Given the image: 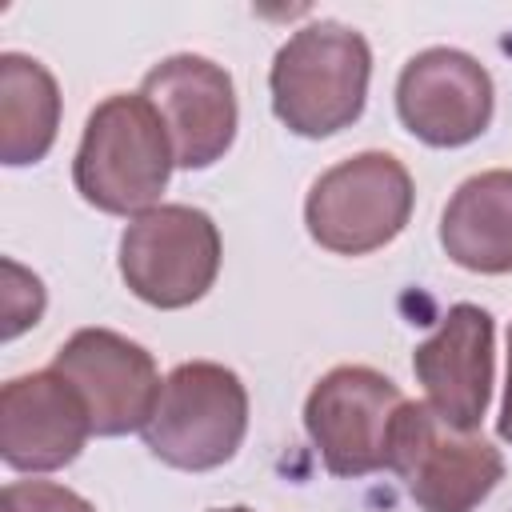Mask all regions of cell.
<instances>
[{
  "label": "cell",
  "mask_w": 512,
  "mask_h": 512,
  "mask_svg": "<svg viewBox=\"0 0 512 512\" xmlns=\"http://www.w3.org/2000/svg\"><path fill=\"white\" fill-rule=\"evenodd\" d=\"M368 80V40L340 20H312L296 28L272 56V112L288 132L304 140H324L364 116Z\"/></svg>",
  "instance_id": "6da1fadb"
},
{
  "label": "cell",
  "mask_w": 512,
  "mask_h": 512,
  "mask_svg": "<svg viewBox=\"0 0 512 512\" xmlns=\"http://www.w3.org/2000/svg\"><path fill=\"white\" fill-rule=\"evenodd\" d=\"M172 168L176 156L156 108L140 92H112L84 120L72 184L84 204L136 220L156 208Z\"/></svg>",
  "instance_id": "7a4b0ae2"
},
{
  "label": "cell",
  "mask_w": 512,
  "mask_h": 512,
  "mask_svg": "<svg viewBox=\"0 0 512 512\" xmlns=\"http://www.w3.org/2000/svg\"><path fill=\"white\" fill-rule=\"evenodd\" d=\"M248 432V388L216 360H188L164 376L144 424L148 452L180 472H212L236 456Z\"/></svg>",
  "instance_id": "3957f363"
},
{
  "label": "cell",
  "mask_w": 512,
  "mask_h": 512,
  "mask_svg": "<svg viewBox=\"0 0 512 512\" xmlns=\"http://www.w3.org/2000/svg\"><path fill=\"white\" fill-rule=\"evenodd\" d=\"M416 188L392 152H356L320 172L304 200L308 236L336 256H368L412 220Z\"/></svg>",
  "instance_id": "277c9868"
},
{
  "label": "cell",
  "mask_w": 512,
  "mask_h": 512,
  "mask_svg": "<svg viewBox=\"0 0 512 512\" xmlns=\"http://www.w3.org/2000/svg\"><path fill=\"white\" fill-rule=\"evenodd\" d=\"M220 228L204 208L156 204L120 236V276L152 308L176 312L208 296L220 272Z\"/></svg>",
  "instance_id": "5b68a950"
},
{
  "label": "cell",
  "mask_w": 512,
  "mask_h": 512,
  "mask_svg": "<svg viewBox=\"0 0 512 512\" xmlns=\"http://www.w3.org/2000/svg\"><path fill=\"white\" fill-rule=\"evenodd\" d=\"M388 468L420 512H472L504 480V456L484 436L460 432L412 400L396 412Z\"/></svg>",
  "instance_id": "8992f818"
},
{
  "label": "cell",
  "mask_w": 512,
  "mask_h": 512,
  "mask_svg": "<svg viewBox=\"0 0 512 512\" xmlns=\"http://www.w3.org/2000/svg\"><path fill=\"white\" fill-rule=\"evenodd\" d=\"M404 392L368 364L324 372L304 400V432L332 476L356 480L388 468L396 412Z\"/></svg>",
  "instance_id": "52a82bcc"
},
{
  "label": "cell",
  "mask_w": 512,
  "mask_h": 512,
  "mask_svg": "<svg viewBox=\"0 0 512 512\" xmlns=\"http://www.w3.org/2000/svg\"><path fill=\"white\" fill-rule=\"evenodd\" d=\"M140 96L156 108L176 168L200 172L212 168L236 140L240 108L232 76L196 52H176L152 64L140 80Z\"/></svg>",
  "instance_id": "ba28073f"
},
{
  "label": "cell",
  "mask_w": 512,
  "mask_h": 512,
  "mask_svg": "<svg viewBox=\"0 0 512 512\" xmlns=\"http://www.w3.org/2000/svg\"><path fill=\"white\" fill-rule=\"evenodd\" d=\"M52 368L80 392L92 420V436L144 432L164 388L152 352L112 328L72 332L56 348Z\"/></svg>",
  "instance_id": "9c48e42d"
},
{
  "label": "cell",
  "mask_w": 512,
  "mask_h": 512,
  "mask_svg": "<svg viewBox=\"0 0 512 512\" xmlns=\"http://www.w3.org/2000/svg\"><path fill=\"white\" fill-rule=\"evenodd\" d=\"M496 88L460 48H424L396 76V116L428 148H464L488 132Z\"/></svg>",
  "instance_id": "30bf717a"
},
{
  "label": "cell",
  "mask_w": 512,
  "mask_h": 512,
  "mask_svg": "<svg viewBox=\"0 0 512 512\" xmlns=\"http://www.w3.org/2000/svg\"><path fill=\"white\" fill-rule=\"evenodd\" d=\"M492 312L480 304H452L436 332L416 344L412 372L424 384V404L452 428L476 432L492 400Z\"/></svg>",
  "instance_id": "8fae6325"
},
{
  "label": "cell",
  "mask_w": 512,
  "mask_h": 512,
  "mask_svg": "<svg viewBox=\"0 0 512 512\" xmlns=\"http://www.w3.org/2000/svg\"><path fill=\"white\" fill-rule=\"evenodd\" d=\"M88 436V408L56 368L0 388V460L12 472H56L84 452Z\"/></svg>",
  "instance_id": "7c38bea8"
},
{
  "label": "cell",
  "mask_w": 512,
  "mask_h": 512,
  "mask_svg": "<svg viewBox=\"0 0 512 512\" xmlns=\"http://www.w3.org/2000/svg\"><path fill=\"white\" fill-rule=\"evenodd\" d=\"M440 248L468 272H512V168L476 172L448 196L440 212Z\"/></svg>",
  "instance_id": "4fadbf2b"
},
{
  "label": "cell",
  "mask_w": 512,
  "mask_h": 512,
  "mask_svg": "<svg viewBox=\"0 0 512 512\" xmlns=\"http://www.w3.org/2000/svg\"><path fill=\"white\" fill-rule=\"evenodd\" d=\"M60 132V84L56 76L24 56H0V164H40Z\"/></svg>",
  "instance_id": "5bb4252c"
},
{
  "label": "cell",
  "mask_w": 512,
  "mask_h": 512,
  "mask_svg": "<svg viewBox=\"0 0 512 512\" xmlns=\"http://www.w3.org/2000/svg\"><path fill=\"white\" fill-rule=\"evenodd\" d=\"M4 512H96L80 492L52 480H12L0 492Z\"/></svg>",
  "instance_id": "9a60e30c"
},
{
  "label": "cell",
  "mask_w": 512,
  "mask_h": 512,
  "mask_svg": "<svg viewBox=\"0 0 512 512\" xmlns=\"http://www.w3.org/2000/svg\"><path fill=\"white\" fill-rule=\"evenodd\" d=\"M496 432H500L504 444H512V324H508V384H504V404H500Z\"/></svg>",
  "instance_id": "2e32d148"
},
{
  "label": "cell",
  "mask_w": 512,
  "mask_h": 512,
  "mask_svg": "<svg viewBox=\"0 0 512 512\" xmlns=\"http://www.w3.org/2000/svg\"><path fill=\"white\" fill-rule=\"evenodd\" d=\"M212 512H252V508H244V504H236V508H212Z\"/></svg>",
  "instance_id": "e0dca14e"
}]
</instances>
